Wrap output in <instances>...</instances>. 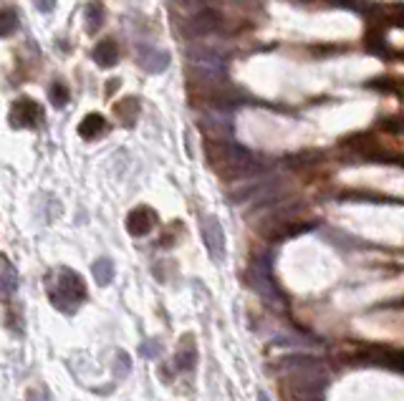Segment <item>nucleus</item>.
<instances>
[{
    "mask_svg": "<svg viewBox=\"0 0 404 401\" xmlns=\"http://www.w3.org/2000/svg\"><path fill=\"white\" fill-rule=\"evenodd\" d=\"M283 391L291 401H323L328 389V371L314 356L283 359Z\"/></svg>",
    "mask_w": 404,
    "mask_h": 401,
    "instance_id": "1",
    "label": "nucleus"
},
{
    "mask_svg": "<svg viewBox=\"0 0 404 401\" xmlns=\"http://www.w3.org/2000/svg\"><path fill=\"white\" fill-rule=\"evenodd\" d=\"M208 162L220 177L235 180V177H248L260 169L258 160L240 144L225 142V139H210L208 142Z\"/></svg>",
    "mask_w": 404,
    "mask_h": 401,
    "instance_id": "2",
    "label": "nucleus"
},
{
    "mask_svg": "<svg viewBox=\"0 0 404 401\" xmlns=\"http://www.w3.org/2000/svg\"><path fill=\"white\" fill-rule=\"evenodd\" d=\"M84 300H86V285L81 280V275L71 268L58 270L56 285L51 288V303L63 313H74Z\"/></svg>",
    "mask_w": 404,
    "mask_h": 401,
    "instance_id": "3",
    "label": "nucleus"
},
{
    "mask_svg": "<svg viewBox=\"0 0 404 401\" xmlns=\"http://www.w3.org/2000/svg\"><path fill=\"white\" fill-rule=\"evenodd\" d=\"M187 61H190V69L197 71V76L205 78V81H217L225 74L223 56H217L215 51L210 49H202V46L187 51Z\"/></svg>",
    "mask_w": 404,
    "mask_h": 401,
    "instance_id": "4",
    "label": "nucleus"
},
{
    "mask_svg": "<svg viewBox=\"0 0 404 401\" xmlns=\"http://www.w3.org/2000/svg\"><path fill=\"white\" fill-rule=\"evenodd\" d=\"M202 240L208 245L212 260H223L225 257V232L217 217H202Z\"/></svg>",
    "mask_w": 404,
    "mask_h": 401,
    "instance_id": "5",
    "label": "nucleus"
},
{
    "mask_svg": "<svg viewBox=\"0 0 404 401\" xmlns=\"http://www.w3.org/2000/svg\"><path fill=\"white\" fill-rule=\"evenodd\" d=\"M154 225H157V212L152 207H134L132 212L126 214V230L134 237L149 235L154 230Z\"/></svg>",
    "mask_w": 404,
    "mask_h": 401,
    "instance_id": "6",
    "label": "nucleus"
},
{
    "mask_svg": "<svg viewBox=\"0 0 404 401\" xmlns=\"http://www.w3.org/2000/svg\"><path fill=\"white\" fill-rule=\"evenodd\" d=\"M38 117H41L38 104L31 101V99H21L10 109V126H15V129H31V126H35Z\"/></svg>",
    "mask_w": 404,
    "mask_h": 401,
    "instance_id": "7",
    "label": "nucleus"
},
{
    "mask_svg": "<svg viewBox=\"0 0 404 401\" xmlns=\"http://www.w3.org/2000/svg\"><path fill=\"white\" fill-rule=\"evenodd\" d=\"M174 366L180 371H192L197 366V343L192 336H182L177 343V353H174Z\"/></svg>",
    "mask_w": 404,
    "mask_h": 401,
    "instance_id": "8",
    "label": "nucleus"
},
{
    "mask_svg": "<svg viewBox=\"0 0 404 401\" xmlns=\"http://www.w3.org/2000/svg\"><path fill=\"white\" fill-rule=\"evenodd\" d=\"M137 56H140V63L144 66V71H149V74H162V71L169 66L167 51H157V49H149V46H140V49H137Z\"/></svg>",
    "mask_w": 404,
    "mask_h": 401,
    "instance_id": "9",
    "label": "nucleus"
},
{
    "mask_svg": "<svg viewBox=\"0 0 404 401\" xmlns=\"http://www.w3.org/2000/svg\"><path fill=\"white\" fill-rule=\"evenodd\" d=\"M18 291V273L6 255H0V300H10Z\"/></svg>",
    "mask_w": 404,
    "mask_h": 401,
    "instance_id": "10",
    "label": "nucleus"
},
{
    "mask_svg": "<svg viewBox=\"0 0 404 401\" xmlns=\"http://www.w3.org/2000/svg\"><path fill=\"white\" fill-rule=\"evenodd\" d=\"M109 132V124H106V119L101 117V114H86L84 119H81V124H78V137L86 139V142H94V139L104 137V134Z\"/></svg>",
    "mask_w": 404,
    "mask_h": 401,
    "instance_id": "11",
    "label": "nucleus"
},
{
    "mask_svg": "<svg viewBox=\"0 0 404 401\" xmlns=\"http://www.w3.org/2000/svg\"><path fill=\"white\" fill-rule=\"evenodd\" d=\"M215 26H217L215 13H212L210 8H202V10L192 13V18H190L187 33H192V35H208V33H212V31H215Z\"/></svg>",
    "mask_w": 404,
    "mask_h": 401,
    "instance_id": "12",
    "label": "nucleus"
},
{
    "mask_svg": "<svg viewBox=\"0 0 404 401\" xmlns=\"http://www.w3.org/2000/svg\"><path fill=\"white\" fill-rule=\"evenodd\" d=\"M369 364H379L404 374V348H379V356H369Z\"/></svg>",
    "mask_w": 404,
    "mask_h": 401,
    "instance_id": "13",
    "label": "nucleus"
},
{
    "mask_svg": "<svg viewBox=\"0 0 404 401\" xmlns=\"http://www.w3.org/2000/svg\"><path fill=\"white\" fill-rule=\"evenodd\" d=\"M114 117H117L119 124L132 126L134 121H137V117H140V101L134 96H126V99H121V101H117V104H114Z\"/></svg>",
    "mask_w": 404,
    "mask_h": 401,
    "instance_id": "14",
    "label": "nucleus"
},
{
    "mask_svg": "<svg viewBox=\"0 0 404 401\" xmlns=\"http://www.w3.org/2000/svg\"><path fill=\"white\" fill-rule=\"evenodd\" d=\"M94 61H96V66H101V69H114L119 61V46L112 38L101 41L96 49H94Z\"/></svg>",
    "mask_w": 404,
    "mask_h": 401,
    "instance_id": "15",
    "label": "nucleus"
},
{
    "mask_svg": "<svg viewBox=\"0 0 404 401\" xmlns=\"http://www.w3.org/2000/svg\"><path fill=\"white\" fill-rule=\"evenodd\" d=\"M91 273H94V280H96V285L106 288V285L112 283V278H114V263L109 260V257H99L96 263L91 265Z\"/></svg>",
    "mask_w": 404,
    "mask_h": 401,
    "instance_id": "16",
    "label": "nucleus"
},
{
    "mask_svg": "<svg viewBox=\"0 0 404 401\" xmlns=\"http://www.w3.org/2000/svg\"><path fill=\"white\" fill-rule=\"evenodd\" d=\"M104 18H106L104 6H101V3H91V6L86 8V15H84L86 31H89V33H96L99 28L104 26Z\"/></svg>",
    "mask_w": 404,
    "mask_h": 401,
    "instance_id": "17",
    "label": "nucleus"
},
{
    "mask_svg": "<svg viewBox=\"0 0 404 401\" xmlns=\"http://www.w3.org/2000/svg\"><path fill=\"white\" fill-rule=\"evenodd\" d=\"M18 31V13L13 8H3L0 10V38H8Z\"/></svg>",
    "mask_w": 404,
    "mask_h": 401,
    "instance_id": "18",
    "label": "nucleus"
},
{
    "mask_svg": "<svg viewBox=\"0 0 404 401\" xmlns=\"http://www.w3.org/2000/svg\"><path fill=\"white\" fill-rule=\"evenodd\" d=\"M49 99H51V104L56 106V109H63V106L69 104L71 94H69V89H66V86H63L61 81H56V83H51Z\"/></svg>",
    "mask_w": 404,
    "mask_h": 401,
    "instance_id": "19",
    "label": "nucleus"
},
{
    "mask_svg": "<svg viewBox=\"0 0 404 401\" xmlns=\"http://www.w3.org/2000/svg\"><path fill=\"white\" fill-rule=\"evenodd\" d=\"M129 368H132V359H129L124 351H119L117 353V364H114V371H117V376H126V374H129Z\"/></svg>",
    "mask_w": 404,
    "mask_h": 401,
    "instance_id": "20",
    "label": "nucleus"
},
{
    "mask_svg": "<svg viewBox=\"0 0 404 401\" xmlns=\"http://www.w3.org/2000/svg\"><path fill=\"white\" fill-rule=\"evenodd\" d=\"M160 353H162V343L157 339L142 343V356H146V359H157Z\"/></svg>",
    "mask_w": 404,
    "mask_h": 401,
    "instance_id": "21",
    "label": "nucleus"
},
{
    "mask_svg": "<svg viewBox=\"0 0 404 401\" xmlns=\"http://www.w3.org/2000/svg\"><path fill=\"white\" fill-rule=\"evenodd\" d=\"M106 86H109V94H112L114 89H119V81H109V83H106Z\"/></svg>",
    "mask_w": 404,
    "mask_h": 401,
    "instance_id": "22",
    "label": "nucleus"
},
{
    "mask_svg": "<svg viewBox=\"0 0 404 401\" xmlns=\"http://www.w3.org/2000/svg\"><path fill=\"white\" fill-rule=\"evenodd\" d=\"M258 401H271V399H268V396H265L263 391H260V394H258Z\"/></svg>",
    "mask_w": 404,
    "mask_h": 401,
    "instance_id": "23",
    "label": "nucleus"
},
{
    "mask_svg": "<svg viewBox=\"0 0 404 401\" xmlns=\"http://www.w3.org/2000/svg\"><path fill=\"white\" fill-rule=\"evenodd\" d=\"M399 124H402V126H399V132L404 134V119H399Z\"/></svg>",
    "mask_w": 404,
    "mask_h": 401,
    "instance_id": "24",
    "label": "nucleus"
}]
</instances>
